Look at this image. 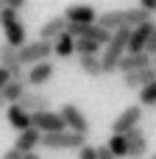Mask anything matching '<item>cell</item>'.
<instances>
[{"label": "cell", "instance_id": "22", "mask_svg": "<svg viewBox=\"0 0 156 159\" xmlns=\"http://www.w3.org/2000/svg\"><path fill=\"white\" fill-rule=\"evenodd\" d=\"M78 64H81V70H84L87 75H92V78L103 75V73H100V53H81V56H78Z\"/></svg>", "mask_w": 156, "mask_h": 159}, {"label": "cell", "instance_id": "37", "mask_svg": "<svg viewBox=\"0 0 156 159\" xmlns=\"http://www.w3.org/2000/svg\"><path fill=\"white\" fill-rule=\"evenodd\" d=\"M151 159H156V154H151Z\"/></svg>", "mask_w": 156, "mask_h": 159}, {"label": "cell", "instance_id": "36", "mask_svg": "<svg viewBox=\"0 0 156 159\" xmlns=\"http://www.w3.org/2000/svg\"><path fill=\"white\" fill-rule=\"evenodd\" d=\"M154 67H156V53H154Z\"/></svg>", "mask_w": 156, "mask_h": 159}, {"label": "cell", "instance_id": "20", "mask_svg": "<svg viewBox=\"0 0 156 159\" xmlns=\"http://www.w3.org/2000/svg\"><path fill=\"white\" fill-rule=\"evenodd\" d=\"M64 31H67V20H64V14H61V17H50V20L39 28V39H50V42H53V39H56L59 34H64Z\"/></svg>", "mask_w": 156, "mask_h": 159}, {"label": "cell", "instance_id": "12", "mask_svg": "<svg viewBox=\"0 0 156 159\" xmlns=\"http://www.w3.org/2000/svg\"><path fill=\"white\" fill-rule=\"evenodd\" d=\"M151 31H154V20H145V22H140V25H134L131 31H128V53H137V50H145V45H148V36H151Z\"/></svg>", "mask_w": 156, "mask_h": 159}, {"label": "cell", "instance_id": "35", "mask_svg": "<svg viewBox=\"0 0 156 159\" xmlns=\"http://www.w3.org/2000/svg\"><path fill=\"white\" fill-rule=\"evenodd\" d=\"M3 6H6V0H0V8H3Z\"/></svg>", "mask_w": 156, "mask_h": 159}, {"label": "cell", "instance_id": "30", "mask_svg": "<svg viewBox=\"0 0 156 159\" xmlns=\"http://www.w3.org/2000/svg\"><path fill=\"white\" fill-rule=\"evenodd\" d=\"M140 6H142L148 14H156V0H140Z\"/></svg>", "mask_w": 156, "mask_h": 159}, {"label": "cell", "instance_id": "8", "mask_svg": "<svg viewBox=\"0 0 156 159\" xmlns=\"http://www.w3.org/2000/svg\"><path fill=\"white\" fill-rule=\"evenodd\" d=\"M140 120H142V106H140V103H131V106H126V109L114 117L112 131H114V134H126V131L137 129V126H140Z\"/></svg>", "mask_w": 156, "mask_h": 159}, {"label": "cell", "instance_id": "32", "mask_svg": "<svg viewBox=\"0 0 156 159\" xmlns=\"http://www.w3.org/2000/svg\"><path fill=\"white\" fill-rule=\"evenodd\" d=\"M8 81H11V73H8L6 67H0V89H3V87H6Z\"/></svg>", "mask_w": 156, "mask_h": 159}, {"label": "cell", "instance_id": "19", "mask_svg": "<svg viewBox=\"0 0 156 159\" xmlns=\"http://www.w3.org/2000/svg\"><path fill=\"white\" fill-rule=\"evenodd\" d=\"M53 56H59V59H70V56H75V36H70L67 31L59 34V36L53 39Z\"/></svg>", "mask_w": 156, "mask_h": 159}, {"label": "cell", "instance_id": "21", "mask_svg": "<svg viewBox=\"0 0 156 159\" xmlns=\"http://www.w3.org/2000/svg\"><path fill=\"white\" fill-rule=\"evenodd\" d=\"M28 89V84H25V78H11L0 92H3V98H6V103H17L20 98H22V92Z\"/></svg>", "mask_w": 156, "mask_h": 159}, {"label": "cell", "instance_id": "23", "mask_svg": "<svg viewBox=\"0 0 156 159\" xmlns=\"http://www.w3.org/2000/svg\"><path fill=\"white\" fill-rule=\"evenodd\" d=\"M106 148H109L117 159H128V140H126V134H114V131H112Z\"/></svg>", "mask_w": 156, "mask_h": 159}, {"label": "cell", "instance_id": "31", "mask_svg": "<svg viewBox=\"0 0 156 159\" xmlns=\"http://www.w3.org/2000/svg\"><path fill=\"white\" fill-rule=\"evenodd\" d=\"M0 159H22V151H17V148H8V151H6Z\"/></svg>", "mask_w": 156, "mask_h": 159}, {"label": "cell", "instance_id": "15", "mask_svg": "<svg viewBox=\"0 0 156 159\" xmlns=\"http://www.w3.org/2000/svg\"><path fill=\"white\" fill-rule=\"evenodd\" d=\"M154 78H156V67H154V64H148V67L123 73V87H126V89H140V87H145V84L154 81Z\"/></svg>", "mask_w": 156, "mask_h": 159}, {"label": "cell", "instance_id": "9", "mask_svg": "<svg viewBox=\"0 0 156 159\" xmlns=\"http://www.w3.org/2000/svg\"><path fill=\"white\" fill-rule=\"evenodd\" d=\"M64 20L70 25H89V22H98V8L89 3H75L64 11Z\"/></svg>", "mask_w": 156, "mask_h": 159}, {"label": "cell", "instance_id": "24", "mask_svg": "<svg viewBox=\"0 0 156 159\" xmlns=\"http://www.w3.org/2000/svg\"><path fill=\"white\" fill-rule=\"evenodd\" d=\"M100 42H95V39H87V36H75V56H81V53H100Z\"/></svg>", "mask_w": 156, "mask_h": 159}, {"label": "cell", "instance_id": "28", "mask_svg": "<svg viewBox=\"0 0 156 159\" xmlns=\"http://www.w3.org/2000/svg\"><path fill=\"white\" fill-rule=\"evenodd\" d=\"M98 159H117V157H114L106 145H98Z\"/></svg>", "mask_w": 156, "mask_h": 159}, {"label": "cell", "instance_id": "26", "mask_svg": "<svg viewBox=\"0 0 156 159\" xmlns=\"http://www.w3.org/2000/svg\"><path fill=\"white\" fill-rule=\"evenodd\" d=\"M78 159H98V148L89 145V143H84V145L78 148Z\"/></svg>", "mask_w": 156, "mask_h": 159}, {"label": "cell", "instance_id": "27", "mask_svg": "<svg viewBox=\"0 0 156 159\" xmlns=\"http://www.w3.org/2000/svg\"><path fill=\"white\" fill-rule=\"evenodd\" d=\"M145 50L154 56L156 53V22H154V31H151V36H148V45H145Z\"/></svg>", "mask_w": 156, "mask_h": 159}, {"label": "cell", "instance_id": "25", "mask_svg": "<svg viewBox=\"0 0 156 159\" xmlns=\"http://www.w3.org/2000/svg\"><path fill=\"white\" fill-rule=\"evenodd\" d=\"M137 92H140V106H156V78L140 87Z\"/></svg>", "mask_w": 156, "mask_h": 159}, {"label": "cell", "instance_id": "11", "mask_svg": "<svg viewBox=\"0 0 156 159\" xmlns=\"http://www.w3.org/2000/svg\"><path fill=\"white\" fill-rule=\"evenodd\" d=\"M126 140H128V159H145L148 157V134L137 126L131 131H126Z\"/></svg>", "mask_w": 156, "mask_h": 159}, {"label": "cell", "instance_id": "4", "mask_svg": "<svg viewBox=\"0 0 156 159\" xmlns=\"http://www.w3.org/2000/svg\"><path fill=\"white\" fill-rule=\"evenodd\" d=\"M87 143V134H75V131H53V134H42L39 145H45L47 151H78Z\"/></svg>", "mask_w": 156, "mask_h": 159}, {"label": "cell", "instance_id": "13", "mask_svg": "<svg viewBox=\"0 0 156 159\" xmlns=\"http://www.w3.org/2000/svg\"><path fill=\"white\" fill-rule=\"evenodd\" d=\"M154 64V56L148 50H137V53H123V59L117 61V73H131V70H140V67H148Z\"/></svg>", "mask_w": 156, "mask_h": 159}, {"label": "cell", "instance_id": "1", "mask_svg": "<svg viewBox=\"0 0 156 159\" xmlns=\"http://www.w3.org/2000/svg\"><path fill=\"white\" fill-rule=\"evenodd\" d=\"M145 20H154V14H148L142 6H131V8H114L106 14H98V25H103L106 31H117V28H134Z\"/></svg>", "mask_w": 156, "mask_h": 159}, {"label": "cell", "instance_id": "18", "mask_svg": "<svg viewBox=\"0 0 156 159\" xmlns=\"http://www.w3.org/2000/svg\"><path fill=\"white\" fill-rule=\"evenodd\" d=\"M25 112H42V109H50V98L45 95V92H22V98L17 101Z\"/></svg>", "mask_w": 156, "mask_h": 159}, {"label": "cell", "instance_id": "7", "mask_svg": "<svg viewBox=\"0 0 156 159\" xmlns=\"http://www.w3.org/2000/svg\"><path fill=\"white\" fill-rule=\"evenodd\" d=\"M31 126L42 134H53V131H64V120L59 112L53 109H42V112H31Z\"/></svg>", "mask_w": 156, "mask_h": 159}, {"label": "cell", "instance_id": "16", "mask_svg": "<svg viewBox=\"0 0 156 159\" xmlns=\"http://www.w3.org/2000/svg\"><path fill=\"white\" fill-rule=\"evenodd\" d=\"M39 140H42V131H36L33 126H28V129L17 131V137H14V148L22 151V154H28V151H36V148H39Z\"/></svg>", "mask_w": 156, "mask_h": 159}, {"label": "cell", "instance_id": "10", "mask_svg": "<svg viewBox=\"0 0 156 159\" xmlns=\"http://www.w3.org/2000/svg\"><path fill=\"white\" fill-rule=\"evenodd\" d=\"M53 73H56V67H53L50 59L36 61V64L28 67V73H25V84H28V87H45V84L53 78Z\"/></svg>", "mask_w": 156, "mask_h": 159}, {"label": "cell", "instance_id": "6", "mask_svg": "<svg viewBox=\"0 0 156 159\" xmlns=\"http://www.w3.org/2000/svg\"><path fill=\"white\" fill-rule=\"evenodd\" d=\"M61 120H64V129L67 131H75V134H89V117L84 115V109L78 103H64L59 109Z\"/></svg>", "mask_w": 156, "mask_h": 159}, {"label": "cell", "instance_id": "5", "mask_svg": "<svg viewBox=\"0 0 156 159\" xmlns=\"http://www.w3.org/2000/svg\"><path fill=\"white\" fill-rule=\"evenodd\" d=\"M17 56H20V64L22 67H31L36 61H45L53 56V42L50 39H33V42H25L22 48H17Z\"/></svg>", "mask_w": 156, "mask_h": 159}, {"label": "cell", "instance_id": "34", "mask_svg": "<svg viewBox=\"0 0 156 159\" xmlns=\"http://www.w3.org/2000/svg\"><path fill=\"white\" fill-rule=\"evenodd\" d=\"M6 109V98H3V92H0V112Z\"/></svg>", "mask_w": 156, "mask_h": 159}, {"label": "cell", "instance_id": "29", "mask_svg": "<svg viewBox=\"0 0 156 159\" xmlns=\"http://www.w3.org/2000/svg\"><path fill=\"white\" fill-rule=\"evenodd\" d=\"M25 3H28V0H6V6H8V8H14V11H22V8H25Z\"/></svg>", "mask_w": 156, "mask_h": 159}, {"label": "cell", "instance_id": "3", "mask_svg": "<svg viewBox=\"0 0 156 159\" xmlns=\"http://www.w3.org/2000/svg\"><path fill=\"white\" fill-rule=\"evenodd\" d=\"M0 31H3V36H6V42L11 48H22L28 42V31H25V25L20 20V11H14L8 6L0 8Z\"/></svg>", "mask_w": 156, "mask_h": 159}, {"label": "cell", "instance_id": "14", "mask_svg": "<svg viewBox=\"0 0 156 159\" xmlns=\"http://www.w3.org/2000/svg\"><path fill=\"white\" fill-rule=\"evenodd\" d=\"M0 67H6L8 73H11V78H25L22 75V64H20V56H17V48H11L8 42H3L0 45Z\"/></svg>", "mask_w": 156, "mask_h": 159}, {"label": "cell", "instance_id": "33", "mask_svg": "<svg viewBox=\"0 0 156 159\" xmlns=\"http://www.w3.org/2000/svg\"><path fill=\"white\" fill-rule=\"evenodd\" d=\"M22 159H45V157H39L36 151H28V154H22Z\"/></svg>", "mask_w": 156, "mask_h": 159}, {"label": "cell", "instance_id": "2", "mask_svg": "<svg viewBox=\"0 0 156 159\" xmlns=\"http://www.w3.org/2000/svg\"><path fill=\"white\" fill-rule=\"evenodd\" d=\"M128 31H131V28H117V31H112L109 42L100 48V73H103V75L117 73V61L123 59V53H126V48H128Z\"/></svg>", "mask_w": 156, "mask_h": 159}, {"label": "cell", "instance_id": "17", "mask_svg": "<svg viewBox=\"0 0 156 159\" xmlns=\"http://www.w3.org/2000/svg\"><path fill=\"white\" fill-rule=\"evenodd\" d=\"M6 117H8V126L14 129V131H22V129H28L31 126V112H25L20 103H6Z\"/></svg>", "mask_w": 156, "mask_h": 159}]
</instances>
